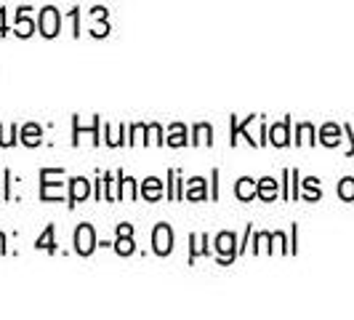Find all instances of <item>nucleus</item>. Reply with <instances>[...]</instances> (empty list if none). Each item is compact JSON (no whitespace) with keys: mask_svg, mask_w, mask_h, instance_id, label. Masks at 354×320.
Masks as SVG:
<instances>
[{"mask_svg":"<svg viewBox=\"0 0 354 320\" xmlns=\"http://www.w3.org/2000/svg\"><path fill=\"white\" fill-rule=\"evenodd\" d=\"M96 246V238H93V227L91 224H80L77 232H75V249L77 254H83V256H88L91 251Z\"/></svg>","mask_w":354,"mask_h":320,"instance_id":"f257e3e1","label":"nucleus"},{"mask_svg":"<svg viewBox=\"0 0 354 320\" xmlns=\"http://www.w3.org/2000/svg\"><path fill=\"white\" fill-rule=\"evenodd\" d=\"M152 243H155V251H158L160 256L171 254V249H174L171 227H168V224H158V227H155V235H152Z\"/></svg>","mask_w":354,"mask_h":320,"instance_id":"f03ea898","label":"nucleus"},{"mask_svg":"<svg viewBox=\"0 0 354 320\" xmlns=\"http://www.w3.org/2000/svg\"><path fill=\"white\" fill-rule=\"evenodd\" d=\"M59 24H62L59 11L56 8H43V14H40V33L46 37H53L59 33Z\"/></svg>","mask_w":354,"mask_h":320,"instance_id":"7ed1b4c3","label":"nucleus"},{"mask_svg":"<svg viewBox=\"0 0 354 320\" xmlns=\"http://www.w3.org/2000/svg\"><path fill=\"white\" fill-rule=\"evenodd\" d=\"M216 249H218V254H224V256L234 254V238H232L230 232H221L218 240H216Z\"/></svg>","mask_w":354,"mask_h":320,"instance_id":"20e7f679","label":"nucleus"},{"mask_svg":"<svg viewBox=\"0 0 354 320\" xmlns=\"http://www.w3.org/2000/svg\"><path fill=\"white\" fill-rule=\"evenodd\" d=\"M83 197H88V181L86 179H75L72 181V203H80Z\"/></svg>","mask_w":354,"mask_h":320,"instance_id":"39448f33","label":"nucleus"},{"mask_svg":"<svg viewBox=\"0 0 354 320\" xmlns=\"http://www.w3.org/2000/svg\"><path fill=\"white\" fill-rule=\"evenodd\" d=\"M253 195H256V184H253L250 179H240V184H237V197H240V200H250Z\"/></svg>","mask_w":354,"mask_h":320,"instance_id":"423d86ee","label":"nucleus"},{"mask_svg":"<svg viewBox=\"0 0 354 320\" xmlns=\"http://www.w3.org/2000/svg\"><path fill=\"white\" fill-rule=\"evenodd\" d=\"M259 195L264 197V200H272V197L277 195V184H274L272 179H261V184H259Z\"/></svg>","mask_w":354,"mask_h":320,"instance_id":"0eeeda50","label":"nucleus"},{"mask_svg":"<svg viewBox=\"0 0 354 320\" xmlns=\"http://www.w3.org/2000/svg\"><path fill=\"white\" fill-rule=\"evenodd\" d=\"M144 197H149V200H158L160 197V181L158 179H147V181H144Z\"/></svg>","mask_w":354,"mask_h":320,"instance_id":"6e6552de","label":"nucleus"},{"mask_svg":"<svg viewBox=\"0 0 354 320\" xmlns=\"http://www.w3.org/2000/svg\"><path fill=\"white\" fill-rule=\"evenodd\" d=\"M37 136H40V128H37V125H27V128H24V144L35 147V144L40 142Z\"/></svg>","mask_w":354,"mask_h":320,"instance_id":"1a4fd4ad","label":"nucleus"},{"mask_svg":"<svg viewBox=\"0 0 354 320\" xmlns=\"http://www.w3.org/2000/svg\"><path fill=\"white\" fill-rule=\"evenodd\" d=\"M37 249L53 251V227H48V230H46V235L37 240Z\"/></svg>","mask_w":354,"mask_h":320,"instance_id":"9d476101","label":"nucleus"},{"mask_svg":"<svg viewBox=\"0 0 354 320\" xmlns=\"http://www.w3.org/2000/svg\"><path fill=\"white\" fill-rule=\"evenodd\" d=\"M118 254H133V243H131V235H120V240H118Z\"/></svg>","mask_w":354,"mask_h":320,"instance_id":"9b49d317","label":"nucleus"},{"mask_svg":"<svg viewBox=\"0 0 354 320\" xmlns=\"http://www.w3.org/2000/svg\"><path fill=\"white\" fill-rule=\"evenodd\" d=\"M17 35H21V37L32 35V21H27V19H24V17L19 19V24H17Z\"/></svg>","mask_w":354,"mask_h":320,"instance_id":"f8f14e48","label":"nucleus"},{"mask_svg":"<svg viewBox=\"0 0 354 320\" xmlns=\"http://www.w3.org/2000/svg\"><path fill=\"white\" fill-rule=\"evenodd\" d=\"M168 142L174 144V147H181V144H184V125H174V136H171Z\"/></svg>","mask_w":354,"mask_h":320,"instance_id":"ddd939ff","label":"nucleus"},{"mask_svg":"<svg viewBox=\"0 0 354 320\" xmlns=\"http://www.w3.org/2000/svg\"><path fill=\"white\" fill-rule=\"evenodd\" d=\"M189 197H205V193H203V179H192V187H189V193H187Z\"/></svg>","mask_w":354,"mask_h":320,"instance_id":"4468645a","label":"nucleus"},{"mask_svg":"<svg viewBox=\"0 0 354 320\" xmlns=\"http://www.w3.org/2000/svg\"><path fill=\"white\" fill-rule=\"evenodd\" d=\"M272 142L274 144H285V125H277V128H272Z\"/></svg>","mask_w":354,"mask_h":320,"instance_id":"2eb2a0df","label":"nucleus"},{"mask_svg":"<svg viewBox=\"0 0 354 320\" xmlns=\"http://www.w3.org/2000/svg\"><path fill=\"white\" fill-rule=\"evenodd\" d=\"M197 144H205V142H211V139H208V134H211V128H208V125H197Z\"/></svg>","mask_w":354,"mask_h":320,"instance_id":"dca6fc26","label":"nucleus"},{"mask_svg":"<svg viewBox=\"0 0 354 320\" xmlns=\"http://www.w3.org/2000/svg\"><path fill=\"white\" fill-rule=\"evenodd\" d=\"M341 195H344V197H354V181H352V179H346V181L341 184Z\"/></svg>","mask_w":354,"mask_h":320,"instance_id":"f3484780","label":"nucleus"},{"mask_svg":"<svg viewBox=\"0 0 354 320\" xmlns=\"http://www.w3.org/2000/svg\"><path fill=\"white\" fill-rule=\"evenodd\" d=\"M123 195L133 197V181H131V179H125V181H123Z\"/></svg>","mask_w":354,"mask_h":320,"instance_id":"a211bd4d","label":"nucleus"},{"mask_svg":"<svg viewBox=\"0 0 354 320\" xmlns=\"http://www.w3.org/2000/svg\"><path fill=\"white\" fill-rule=\"evenodd\" d=\"M118 232H120V235H131V227H128V224H120V230Z\"/></svg>","mask_w":354,"mask_h":320,"instance_id":"6ab92c4d","label":"nucleus"},{"mask_svg":"<svg viewBox=\"0 0 354 320\" xmlns=\"http://www.w3.org/2000/svg\"><path fill=\"white\" fill-rule=\"evenodd\" d=\"M0 33H3V14H0Z\"/></svg>","mask_w":354,"mask_h":320,"instance_id":"aec40b11","label":"nucleus"}]
</instances>
